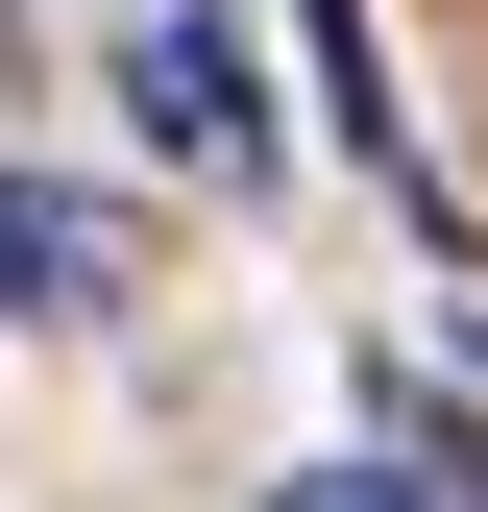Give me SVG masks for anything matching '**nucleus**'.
I'll return each instance as SVG.
<instances>
[{"label": "nucleus", "instance_id": "nucleus-1", "mask_svg": "<svg viewBox=\"0 0 488 512\" xmlns=\"http://www.w3.org/2000/svg\"><path fill=\"white\" fill-rule=\"evenodd\" d=\"M122 122H147L196 196H269V98H244V49L196 25V0H147V25H122Z\"/></svg>", "mask_w": 488, "mask_h": 512}, {"label": "nucleus", "instance_id": "nucleus-2", "mask_svg": "<svg viewBox=\"0 0 488 512\" xmlns=\"http://www.w3.org/2000/svg\"><path fill=\"white\" fill-rule=\"evenodd\" d=\"M122 269H147V244H122L74 171H0V317H122Z\"/></svg>", "mask_w": 488, "mask_h": 512}, {"label": "nucleus", "instance_id": "nucleus-3", "mask_svg": "<svg viewBox=\"0 0 488 512\" xmlns=\"http://www.w3.org/2000/svg\"><path fill=\"white\" fill-rule=\"evenodd\" d=\"M293 25H318V122H342V147H366V171L415 196V244H464V196L415 171V98H391V25H366V0H293Z\"/></svg>", "mask_w": 488, "mask_h": 512}, {"label": "nucleus", "instance_id": "nucleus-4", "mask_svg": "<svg viewBox=\"0 0 488 512\" xmlns=\"http://www.w3.org/2000/svg\"><path fill=\"white\" fill-rule=\"evenodd\" d=\"M440 512H488V293H440V464H415Z\"/></svg>", "mask_w": 488, "mask_h": 512}, {"label": "nucleus", "instance_id": "nucleus-5", "mask_svg": "<svg viewBox=\"0 0 488 512\" xmlns=\"http://www.w3.org/2000/svg\"><path fill=\"white\" fill-rule=\"evenodd\" d=\"M269 512H440V488H415V464H293Z\"/></svg>", "mask_w": 488, "mask_h": 512}]
</instances>
